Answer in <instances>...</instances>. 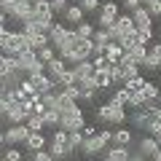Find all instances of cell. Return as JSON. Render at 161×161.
I'll return each mask as SVG.
<instances>
[{"label": "cell", "instance_id": "6da1fadb", "mask_svg": "<svg viewBox=\"0 0 161 161\" xmlns=\"http://www.w3.org/2000/svg\"><path fill=\"white\" fill-rule=\"evenodd\" d=\"M97 121L99 124H126V108H121V105H115L113 99L110 102H105L102 108L97 110Z\"/></svg>", "mask_w": 161, "mask_h": 161}, {"label": "cell", "instance_id": "7a4b0ae2", "mask_svg": "<svg viewBox=\"0 0 161 161\" xmlns=\"http://www.w3.org/2000/svg\"><path fill=\"white\" fill-rule=\"evenodd\" d=\"M83 126H86V115H83V110L78 105L70 108V110H62L59 129H64V132H83Z\"/></svg>", "mask_w": 161, "mask_h": 161}, {"label": "cell", "instance_id": "3957f363", "mask_svg": "<svg viewBox=\"0 0 161 161\" xmlns=\"http://www.w3.org/2000/svg\"><path fill=\"white\" fill-rule=\"evenodd\" d=\"M30 134H32V129H30L27 124H16V126H8V132L3 134V145H6V148H14V145H24Z\"/></svg>", "mask_w": 161, "mask_h": 161}, {"label": "cell", "instance_id": "277c9868", "mask_svg": "<svg viewBox=\"0 0 161 161\" xmlns=\"http://www.w3.org/2000/svg\"><path fill=\"white\" fill-rule=\"evenodd\" d=\"M121 14H118V6H115L113 0H108L102 8H99V16H97V22H99V27L102 30H108V27H113L115 24V19H118Z\"/></svg>", "mask_w": 161, "mask_h": 161}, {"label": "cell", "instance_id": "5b68a950", "mask_svg": "<svg viewBox=\"0 0 161 161\" xmlns=\"http://www.w3.org/2000/svg\"><path fill=\"white\" fill-rule=\"evenodd\" d=\"M27 78L24 73H8V75H0V89L3 92H16V89H22V80Z\"/></svg>", "mask_w": 161, "mask_h": 161}, {"label": "cell", "instance_id": "8992f818", "mask_svg": "<svg viewBox=\"0 0 161 161\" xmlns=\"http://www.w3.org/2000/svg\"><path fill=\"white\" fill-rule=\"evenodd\" d=\"M48 145H51V140H46V134H43V132H32L27 137V142H24V148H27L30 153H38V150H46Z\"/></svg>", "mask_w": 161, "mask_h": 161}, {"label": "cell", "instance_id": "52a82bcc", "mask_svg": "<svg viewBox=\"0 0 161 161\" xmlns=\"http://www.w3.org/2000/svg\"><path fill=\"white\" fill-rule=\"evenodd\" d=\"M132 19L137 24V30H153V16H150V11L145 6H140L137 11H132Z\"/></svg>", "mask_w": 161, "mask_h": 161}, {"label": "cell", "instance_id": "ba28073f", "mask_svg": "<svg viewBox=\"0 0 161 161\" xmlns=\"http://www.w3.org/2000/svg\"><path fill=\"white\" fill-rule=\"evenodd\" d=\"M150 110L148 108H142V110H132V115H129V124L132 126H137V129H145L148 132V124H150Z\"/></svg>", "mask_w": 161, "mask_h": 161}, {"label": "cell", "instance_id": "9c48e42d", "mask_svg": "<svg viewBox=\"0 0 161 161\" xmlns=\"http://www.w3.org/2000/svg\"><path fill=\"white\" fill-rule=\"evenodd\" d=\"M16 62H19V73H24V75H27V73H30V67H32V64L38 62V51L27 48V51L16 54Z\"/></svg>", "mask_w": 161, "mask_h": 161}, {"label": "cell", "instance_id": "30bf717a", "mask_svg": "<svg viewBox=\"0 0 161 161\" xmlns=\"http://www.w3.org/2000/svg\"><path fill=\"white\" fill-rule=\"evenodd\" d=\"M137 150H140L142 156H148V158H153V156H156V153L161 150V145L156 142V137H153V134H148V137H142V140H140Z\"/></svg>", "mask_w": 161, "mask_h": 161}, {"label": "cell", "instance_id": "8fae6325", "mask_svg": "<svg viewBox=\"0 0 161 161\" xmlns=\"http://www.w3.org/2000/svg\"><path fill=\"white\" fill-rule=\"evenodd\" d=\"M67 70H70V67H67V62H64V59H59V57L54 59V62H48V64H46V73L51 75L57 83L64 78V73H67Z\"/></svg>", "mask_w": 161, "mask_h": 161}, {"label": "cell", "instance_id": "7c38bea8", "mask_svg": "<svg viewBox=\"0 0 161 161\" xmlns=\"http://www.w3.org/2000/svg\"><path fill=\"white\" fill-rule=\"evenodd\" d=\"M78 89H80V99H86V102H89V99H94V97H97V92H99L94 75H92V78H83L78 83Z\"/></svg>", "mask_w": 161, "mask_h": 161}, {"label": "cell", "instance_id": "4fadbf2b", "mask_svg": "<svg viewBox=\"0 0 161 161\" xmlns=\"http://www.w3.org/2000/svg\"><path fill=\"white\" fill-rule=\"evenodd\" d=\"M102 161H132V153H129V148H108L102 153Z\"/></svg>", "mask_w": 161, "mask_h": 161}, {"label": "cell", "instance_id": "5bb4252c", "mask_svg": "<svg viewBox=\"0 0 161 161\" xmlns=\"http://www.w3.org/2000/svg\"><path fill=\"white\" fill-rule=\"evenodd\" d=\"M110 43H113V38H110V32L108 30H102L99 27L97 32H94V46H97V51H94V57H97V54H105L108 51V46Z\"/></svg>", "mask_w": 161, "mask_h": 161}, {"label": "cell", "instance_id": "9a60e30c", "mask_svg": "<svg viewBox=\"0 0 161 161\" xmlns=\"http://www.w3.org/2000/svg\"><path fill=\"white\" fill-rule=\"evenodd\" d=\"M73 73L78 75V83H80L83 78H92V75L97 73V67H94V62H92V59H83V62H78V64L73 67Z\"/></svg>", "mask_w": 161, "mask_h": 161}, {"label": "cell", "instance_id": "2e32d148", "mask_svg": "<svg viewBox=\"0 0 161 161\" xmlns=\"http://www.w3.org/2000/svg\"><path fill=\"white\" fill-rule=\"evenodd\" d=\"M83 16H86V14H83V8H80L78 3H75V6H70L67 11H64V22H67V24H73V27L83 24Z\"/></svg>", "mask_w": 161, "mask_h": 161}, {"label": "cell", "instance_id": "e0dca14e", "mask_svg": "<svg viewBox=\"0 0 161 161\" xmlns=\"http://www.w3.org/2000/svg\"><path fill=\"white\" fill-rule=\"evenodd\" d=\"M105 57H108L110 64H121V59L126 57V51H124V46H121V43H110L108 51H105Z\"/></svg>", "mask_w": 161, "mask_h": 161}, {"label": "cell", "instance_id": "ac0fdd59", "mask_svg": "<svg viewBox=\"0 0 161 161\" xmlns=\"http://www.w3.org/2000/svg\"><path fill=\"white\" fill-rule=\"evenodd\" d=\"M148 51H150L148 46H132V48L126 51V59H129V62H134V64H140V67H142V62H145V57H148Z\"/></svg>", "mask_w": 161, "mask_h": 161}, {"label": "cell", "instance_id": "d6986e66", "mask_svg": "<svg viewBox=\"0 0 161 161\" xmlns=\"http://www.w3.org/2000/svg\"><path fill=\"white\" fill-rule=\"evenodd\" d=\"M113 145L115 148H129L132 145V132L129 129H115L113 132Z\"/></svg>", "mask_w": 161, "mask_h": 161}, {"label": "cell", "instance_id": "ffe728a7", "mask_svg": "<svg viewBox=\"0 0 161 161\" xmlns=\"http://www.w3.org/2000/svg\"><path fill=\"white\" fill-rule=\"evenodd\" d=\"M16 70H19V62H16V57H11V54H3V59H0V75L16 73Z\"/></svg>", "mask_w": 161, "mask_h": 161}, {"label": "cell", "instance_id": "44dd1931", "mask_svg": "<svg viewBox=\"0 0 161 161\" xmlns=\"http://www.w3.org/2000/svg\"><path fill=\"white\" fill-rule=\"evenodd\" d=\"M64 32H67V27H64V24H57V22H54V27L48 30V38H51V46H54V48H59V43H62Z\"/></svg>", "mask_w": 161, "mask_h": 161}, {"label": "cell", "instance_id": "7402d4cb", "mask_svg": "<svg viewBox=\"0 0 161 161\" xmlns=\"http://www.w3.org/2000/svg\"><path fill=\"white\" fill-rule=\"evenodd\" d=\"M48 153H51L54 158H67L73 150H70L67 142H51V145H48Z\"/></svg>", "mask_w": 161, "mask_h": 161}, {"label": "cell", "instance_id": "603a6c76", "mask_svg": "<svg viewBox=\"0 0 161 161\" xmlns=\"http://www.w3.org/2000/svg\"><path fill=\"white\" fill-rule=\"evenodd\" d=\"M145 105H148V99H145L142 92H132V94H129V105H126L129 110H142Z\"/></svg>", "mask_w": 161, "mask_h": 161}, {"label": "cell", "instance_id": "cb8c5ba5", "mask_svg": "<svg viewBox=\"0 0 161 161\" xmlns=\"http://www.w3.org/2000/svg\"><path fill=\"white\" fill-rule=\"evenodd\" d=\"M94 80H97V86H99V89H110V86H113L110 67H108V70H97V73H94Z\"/></svg>", "mask_w": 161, "mask_h": 161}, {"label": "cell", "instance_id": "d4e9b609", "mask_svg": "<svg viewBox=\"0 0 161 161\" xmlns=\"http://www.w3.org/2000/svg\"><path fill=\"white\" fill-rule=\"evenodd\" d=\"M70 137H67V145H70V150H80L83 148V142H86V137H83V132H67Z\"/></svg>", "mask_w": 161, "mask_h": 161}, {"label": "cell", "instance_id": "484cf974", "mask_svg": "<svg viewBox=\"0 0 161 161\" xmlns=\"http://www.w3.org/2000/svg\"><path fill=\"white\" fill-rule=\"evenodd\" d=\"M132 38H134V46H148L153 38V30H134Z\"/></svg>", "mask_w": 161, "mask_h": 161}, {"label": "cell", "instance_id": "4316f807", "mask_svg": "<svg viewBox=\"0 0 161 161\" xmlns=\"http://www.w3.org/2000/svg\"><path fill=\"white\" fill-rule=\"evenodd\" d=\"M27 126L32 129V132H43V129H46V118H43V115H38V113H30Z\"/></svg>", "mask_w": 161, "mask_h": 161}, {"label": "cell", "instance_id": "83f0119b", "mask_svg": "<svg viewBox=\"0 0 161 161\" xmlns=\"http://www.w3.org/2000/svg\"><path fill=\"white\" fill-rule=\"evenodd\" d=\"M57 57H59V51H57V48H54V46H46V48H40V51H38V59H40V62H43V64L54 62V59H57Z\"/></svg>", "mask_w": 161, "mask_h": 161}, {"label": "cell", "instance_id": "f1b7e54d", "mask_svg": "<svg viewBox=\"0 0 161 161\" xmlns=\"http://www.w3.org/2000/svg\"><path fill=\"white\" fill-rule=\"evenodd\" d=\"M142 94H145V99H158L161 97V86H156L153 80H148V83H145V89H142Z\"/></svg>", "mask_w": 161, "mask_h": 161}, {"label": "cell", "instance_id": "f546056e", "mask_svg": "<svg viewBox=\"0 0 161 161\" xmlns=\"http://www.w3.org/2000/svg\"><path fill=\"white\" fill-rule=\"evenodd\" d=\"M145 83H148V78H145V75H137V78L126 80V83H124V86H126L129 92H142V89H145Z\"/></svg>", "mask_w": 161, "mask_h": 161}, {"label": "cell", "instance_id": "4dcf8cb0", "mask_svg": "<svg viewBox=\"0 0 161 161\" xmlns=\"http://www.w3.org/2000/svg\"><path fill=\"white\" fill-rule=\"evenodd\" d=\"M129 94H132V92H129V89L124 86V89H118V92H115L110 99H113L115 105H121V108H126V105H129Z\"/></svg>", "mask_w": 161, "mask_h": 161}, {"label": "cell", "instance_id": "1f68e13d", "mask_svg": "<svg viewBox=\"0 0 161 161\" xmlns=\"http://www.w3.org/2000/svg\"><path fill=\"white\" fill-rule=\"evenodd\" d=\"M161 67V59L156 57L153 51H148V57H145V62H142V70H150V73H153V70H158Z\"/></svg>", "mask_w": 161, "mask_h": 161}, {"label": "cell", "instance_id": "d6a6232c", "mask_svg": "<svg viewBox=\"0 0 161 161\" xmlns=\"http://www.w3.org/2000/svg\"><path fill=\"white\" fill-rule=\"evenodd\" d=\"M43 118H46V126H57V129H59L62 113H59V110H46V113H43Z\"/></svg>", "mask_w": 161, "mask_h": 161}, {"label": "cell", "instance_id": "836d02e7", "mask_svg": "<svg viewBox=\"0 0 161 161\" xmlns=\"http://www.w3.org/2000/svg\"><path fill=\"white\" fill-rule=\"evenodd\" d=\"M75 32H78V38H94V32H97V30H94L89 22H83V24H78V27H75Z\"/></svg>", "mask_w": 161, "mask_h": 161}, {"label": "cell", "instance_id": "e575fe53", "mask_svg": "<svg viewBox=\"0 0 161 161\" xmlns=\"http://www.w3.org/2000/svg\"><path fill=\"white\" fill-rule=\"evenodd\" d=\"M51 8H54V14H62L64 16V11L70 8V0H51Z\"/></svg>", "mask_w": 161, "mask_h": 161}, {"label": "cell", "instance_id": "d590c367", "mask_svg": "<svg viewBox=\"0 0 161 161\" xmlns=\"http://www.w3.org/2000/svg\"><path fill=\"white\" fill-rule=\"evenodd\" d=\"M78 6L83 8V14H92V11H97V8H99V0H80Z\"/></svg>", "mask_w": 161, "mask_h": 161}, {"label": "cell", "instance_id": "8d00e7d4", "mask_svg": "<svg viewBox=\"0 0 161 161\" xmlns=\"http://www.w3.org/2000/svg\"><path fill=\"white\" fill-rule=\"evenodd\" d=\"M3 161H22V150L8 148V150H6V156H3Z\"/></svg>", "mask_w": 161, "mask_h": 161}, {"label": "cell", "instance_id": "74e56055", "mask_svg": "<svg viewBox=\"0 0 161 161\" xmlns=\"http://www.w3.org/2000/svg\"><path fill=\"white\" fill-rule=\"evenodd\" d=\"M62 94H67V97H70V99H75V102L80 99V89H78V86H64V89H62Z\"/></svg>", "mask_w": 161, "mask_h": 161}, {"label": "cell", "instance_id": "f35d334b", "mask_svg": "<svg viewBox=\"0 0 161 161\" xmlns=\"http://www.w3.org/2000/svg\"><path fill=\"white\" fill-rule=\"evenodd\" d=\"M32 161H57L51 153H48V148L46 150H38V153H32Z\"/></svg>", "mask_w": 161, "mask_h": 161}, {"label": "cell", "instance_id": "ab89813d", "mask_svg": "<svg viewBox=\"0 0 161 161\" xmlns=\"http://www.w3.org/2000/svg\"><path fill=\"white\" fill-rule=\"evenodd\" d=\"M67 137H70V134L64 132V129H57V132H54V137H51V142H67Z\"/></svg>", "mask_w": 161, "mask_h": 161}, {"label": "cell", "instance_id": "60d3db41", "mask_svg": "<svg viewBox=\"0 0 161 161\" xmlns=\"http://www.w3.org/2000/svg\"><path fill=\"white\" fill-rule=\"evenodd\" d=\"M140 6H142V3H140V0H124V8H126L129 14H132V11H137Z\"/></svg>", "mask_w": 161, "mask_h": 161}, {"label": "cell", "instance_id": "b9f144b4", "mask_svg": "<svg viewBox=\"0 0 161 161\" xmlns=\"http://www.w3.org/2000/svg\"><path fill=\"white\" fill-rule=\"evenodd\" d=\"M145 8L150 11V16H161V0L158 3H150V6H145Z\"/></svg>", "mask_w": 161, "mask_h": 161}, {"label": "cell", "instance_id": "7bdbcfd3", "mask_svg": "<svg viewBox=\"0 0 161 161\" xmlns=\"http://www.w3.org/2000/svg\"><path fill=\"white\" fill-rule=\"evenodd\" d=\"M94 134H97V129H94L92 124H86V126H83V137H94Z\"/></svg>", "mask_w": 161, "mask_h": 161}, {"label": "cell", "instance_id": "ee69618b", "mask_svg": "<svg viewBox=\"0 0 161 161\" xmlns=\"http://www.w3.org/2000/svg\"><path fill=\"white\" fill-rule=\"evenodd\" d=\"M150 51H153V54H156V57H158V59H161V43H153V46H150Z\"/></svg>", "mask_w": 161, "mask_h": 161}, {"label": "cell", "instance_id": "f6af8a7d", "mask_svg": "<svg viewBox=\"0 0 161 161\" xmlns=\"http://www.w3.org/2000/svg\"><path fill=\"white\" fill-rule=\"evenodd\" d=\"M140 3H142V6H150V3H158V0H140Z\"/></svg>", "mask_w": 161, "mask_h": 161}, {"label": "cell", "instance_id": "bcb514c9", "mask_svg": "<svg viewBox=\"0 0 161 161\" xmlns=\"http://www.w3.org/2000/svg\"><path fill=\"white\" fill-rule=\"evenodd\" d=\"M150 161H161V150H158V153H156V156H153V158H150Z\"/></svg>", "mask_w": 161, "mask_h": 161}, {"label": "cell", "instance_id": "7dc6e473", "mask_svg": "<svg viewBox=\"0 0 161 161\" xmlns=\"http://www.w3.org/2000/svg\"><path fill=\"white\" fill-rule=\"evenodd\" d=\"M153 137H156V142H158V145H161V132H158V134H153Z\"/></svg>", "mask_w": 161, "mask_h": 161}, {"label": "cell", "instance_id": "c3c4849f", "mask_svg": "<svg viewBox=\"0 0 161 161\" xmlns=\"http://www.w3.org/2000/svg\"><path fill=\"white\" fill-rule=\"evenodd\" d=\"M24 3H35V0H24Z\"/></svg>", "mask_w": 161, "mask_h": 161}, {"label": "cell", "instance_id": "681fc988", "mask_svg": "<svg viewBox=\"0 0 161 161\" xmlns=\"http://www.w3.org/2000/svg\"><path fill=\"white\" fill-rule=\"evenodd\" d=\"M78 3H80V0H78Z\"/></svg>", "mask_w": 161, "mask_h": 161}]
</instances>
